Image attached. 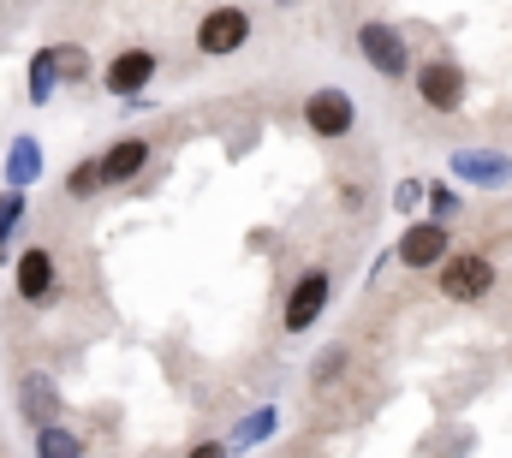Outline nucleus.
<instances>
[{
    "label": "nucleus",
    "instance_id": "obj_1",
    "mask_svg": "<svg viewBox=\"0 0 512 458\" xmlns=\"http://www.w3.org/2000/svg\"><path fill=\"white\" fill-rule=\"evenodd\" d=\"M435 268H441L435 286H441V298H453V304H477V298L495 292V262H489L483 250H459V256L447 250Z\"/></svg>",
    "mask_w": 512,
    "mask_h": 458
},
{
    "label": "nucleus",
    "instance_id": "obj_2",
    "mask_svg": "<svg viewBox=\"0 0 512 458\" xmlns=\"http://www.w3.org/2000/svg\"><path fill=\"white\" fill-rule=\"evenodd\" d=\"M245 42H251V12H245V6H209V12H203L197 48H203L209 60H227V54H239Z\"/></svg>",
    "mask_w": 512,
    "mask_h": 458
},
{
    "label": "nucleus",
    "instance_id": "obj_3",
    "mask_svg": "<svg viewBox=\"0 0 512 458\" xmlns=\"http://www.w3.org/2000/svg\"><path fill=\"white\" fill-rule=\"evenodd\" d=\"M358 54H364L382 78H405V72H411V42H405L393 24H382V18L358 24Z\"/></svg>",
    "mask_w": 512,
    "mask_h": 458
},
{
    "label": "nucleus",
    "instance_id": "obj_4",
    "mask_svg": "<svg viewBox=\"0 0 512 458\" xmlns=\"http://www.w3.org/2000/svg\"><path fill=\"white\" fill-rule=\"evenodd\" d=\"M328 292H334V274L328 268H304L298 274V286L286 292V334H304V328H316V316L328 310Z\"/></svg>",
    "mask_w": 512,
    "mask_h": 458
},
{
    "label": "nucleus",
    "instance_id": "obj_5",
    "mask_svg": "<svg viewBox=\"0 0 512 458\" xmlns=\"http://www.w3.org/2000/svg\"><path fill=\"white\" fill-rule=\"evenodd\" d=\"M417 96H423V108H435V114H459V108H465V72H459L453 60H423V66H417Z\"/></svg>",
    "mask_w": 512,
    "mask_h": 458
},
{
    "label": "nucleus",
    "instance_id": "obj_6",
    "mask_svg": "<svg viewBox=\"0 0 512 458\" xmlns=\"http://www.w3.org/2000/svg\"><path fill=\"white\" fill-rule=\"evenodd\" d=\"M304 125H310L316 137H352L358 108H352V96H346V90H316V96L304 102Z\"/></svg>",
    "mask_w": 512,
    "mask_h": 458
},
{
    "label": "nucleus",
    "instance_id": "obj_7",
    "mask_svg": "<svg viewBox=\"0 0 512 458\" xmlns=\"http://www.w3.org/2000/svg\"><path fill=\"white\" fill-rule=\"evenodd\" d=\"M447 256V221H417L411 232H399V262L405 268H435Z\"/></svg>",
    "mask_w": 512,
    "mask_h": 458
},
{
    "label": "nucleus",
    "instance_id": "obj_8",
    "mask_svg": "<svg viewBox=\"0 0 512 458\" xmlns=\"http://www.w3.org/2000/svg\"><path fill=\"white\" fill-rule=\"evenodd\" d=\"M149 78H155V54H149V48H126V54H114L108 72H102V84H108L114 96H137V90H149Z\"/></svg>",
    "mask_w": 512,
    "mask_h": 458
},
{
    "label": "nucleus",
    "instance_id": "obj_9",
    "mask_svg": "<svg viewBox=\"0 0 512 458\" xmlns=\"http://www.w3.org/2000/svg\"><path fill=\"white\" fill-rule=\"evenodd\" d=\"M12 280H18V298L24 304H48L54 298V256L48 250H24L18 268H12Z\"/></svg>",
    "mask_w": 512,
    "mask_h": 458
},
{
    "label": "nucleus",
    "instance_id": "obj_10",
    "mask_svg": "<svg viewBox=\"0 0 512 458\" xmlns=\"http://www.w3.org/2000/svg\"><path fill=\"white\" fill-rule=\"evenodd\" d=\"M447 167H453V179H471V185H507L512 179V161L495 149H459Z\"/></svg>",
    "mask_w": 512,
    "mask_h": 458
},
{
    "label": "nucleus",
    "instance_id": "obj_11",
    "mask_svg": "<svg viewBox=\"0 0 512 458\" xmlns=\"http://www.w3.org/2000/svg\"><path fill=\"white\" fill-rule=\"evenodd\" d=\"M18 405H24V417L42 429V423H54L60 417V393H54V375H42V369H30L24 381H18Z\"/></svg>",
    "mask_w": 512,
    "mask_h": 458
},
{
    "label": "nucleus",
    "instance_id": "obj_12",
    "mask_svg": "<svg viewBox=\"0 0 512 458\" xmlns=\"http://www.w3.org/2000/svg\"><path fill=\"white\" fill-rule=\"evenodd\" d=\"M96 167H102V185H126V179H137V173L149 167V143H143V137H120Z\"/></svg>",
    "mask_w": 512,
    "mask_h": 458
},
{
    "label": "nucleus",
    "instance_id": "obj_13",
    "mask_svg": "<svg viewBox=\"0 0 512 458\" xmlns=\"http://www.w3.org/2000/svg\"><path fill=\"white\" fill-rule=\"evenodd\" d=\"M36 173H42V149H36V137H18L12 149H6V185H36Z\"/></svg>",
    "mask_w": 512,
    "mask_h": 458
},
{
    "label": "nucleus",
    "instance_id": "obj_14",
    "mask_svg": "<svg viewBox=\"0 0 512 458\" xmlns=\"http://www.w3.org/2000/svg\"><path fill=\"white\" fill-rule=\"evenodd\" d=\"M54 84H60V60H54V48H42V54L30 60V102L42 108V102L54 96Z\"/></svg>",
    "mask_w": 512,
    "mask_h": 458
},
{
    "label": "nucleus",
    "instance_id": "obj_15",
    "mask_svg": "<svg viewBox=\"0 0 512 458\" xmlns=\"http://www.w3.org/2000/svg\"><path fill=\"white\" fill-rule=\"evenodd\" d=\"M36 453H42V458H78V453H84V441H78L72 429L42 423V429H36Z\"/></svg>",
    "mask_w": 512,
    "mask_h": 458
},
{
    "label": "nucleus",
    "instance_id": "obj_16",
    "mask_svg": "<svg viewBox=\"0 0 512 458\" xmlns=\"http://www.w3.org/2000/svg\"><path fill=\"white\" fill-rule=\"evenodd\" d=\"M66 191H72V197H96V191H102V167H96V161H78V167L66 173Z\"/></svg>",
    "mask_w": 512,
    "mask_h": 458
},
{
    "label": "nucleus",
    "instance_id": "obj_17",
    "mask_svg": "<svg viewBox=\"0 0 512 458\" xmlns=\"http://www.w3.org/2000/svg\"><path fill=\"white\" fill-rule=\"evenodd\" d=\"M18 221H24V191L12 185V191L0 197V250H6V238H12V227H18Z\"/></svg>",
    "mask_w": 512,
    "mask_h": 458
},
{
    "label": "nucleus",
    "instance_id": "obj_18",
    "mask_svg": "<svg viewBox=\"0 0 512 458\" xmlns=\"http://www.w3.org/2000/svg\"><path fill=\"white\" fill-rule=\"evenodd\" d=\"M268 429H274V411L262 405L256 417H245V423H239V435H233V447H251V441H268Z\"/></svg>",
    "mask_w": 512,
    "mask_h": 458
},
{
    "label": "nucleus",
    "instance_id": "obj_19",
    "mask_svg": "<svg viewBox=\"0 0 512 458\" xmlns=\"http://www.w3.org/2000/svg\"><path fill=\"white\" fill-rule=\"evenodd\" d=\"M423 197H429V209H435V221H453V215H459V197H453L447 185H435V191H423Z\"/></svg>",
    "mask_w": 512,
    "mask_h": 458
},
{
    "label": "nucleus",
    "instance_id": "obj_20",
    "mask_svg": "<svg viewBox=\"0 0 512 458\" xmlns=\"http://www.w3.org/2000/svg\"><path fill=\"white\" fill-rule=\"evenodd\" d=\"M54 60H60V72H66V78H84V66H90V60H84V48H54Z\"/></svg>",
    "mask_w": 512,
    "mask_h": 458
},
{
    "label": "nucleus",
    "instance_id": "obj_21",
    "mask_svg": "<svg viewBox=\"0 0 512 458\" xmlns=\"http://www.w3.org/2000/svg\"><path fill=\"white\" fill-rule=\"evenodd\" d=\"M393 203H399V209H417V203H423V179H405V185L393 191Z\"/></svg>",
    "mask_w": 512,
    "mask_h": 458
},
{
    "label": "nucleus",
    "instance_id": "obj_22",
    "mask_svg": "<svg viewBox=\"0 0 512 458\" xmlns=\"http://www.w3.org/2000/svg\"><path fill=\"white\" fill-rule=\"evenodd\" d=\"M280 6H292V0H280Z\"/></svg>",
    "mask_w": 512,
    "mask_h": 458
}]
</instances>
